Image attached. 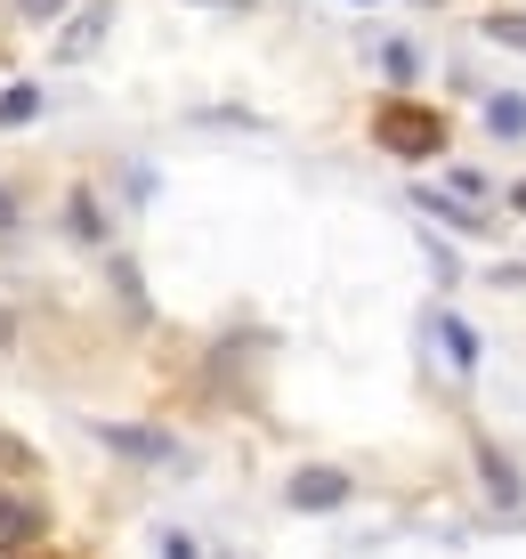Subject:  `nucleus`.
Segmentation results:
<instances>
[{"label": "nucleus", "instance_id": "nucleus-1", "mask_svg": "<svg viewBox=\"0 0 526 559\" xmlns=\"http://www.w3.org/2000/svg\"><path fill=\"white\" fill-rule=\"evenodd\" d=\"M373 139H381L388 154H405V163H430V154H445V114L414 106V98H388V106L373 114Z\"/></svg>", "mask_w": 526, "mask_h": 559}, {"label": "nucleus", "instance_id": "nucleus-2", "mask_svg": "<svg viewBox=\"0 0 526 559\" xmlns=\"http://www.w3.org/2000/svg\"><path fill=\"white\" fill-rule=\"evenodd\" d=\"M49 535V511L25 503V495H0V551L9 559H33V544Z\"/></svg>", "mask_w": 526, "mask_h": 559}, {"label": "nucleus", "instance_id": "nucleus-3", "mask_svg": "<svg viewBox=\"0 0 526 559\" xmlns=\"http://www.w3.org/2000/svg\"><path fill=\"white\" fill-rule=\"evenodd\" d=\"M348 495H357V487H348V471H291L284 503H291V511H340Z\"/></svg>", "mask_w": 526, "mask_h": 559}, {"label": "nucleus", "instance_id": "nucleus-4", "mask_svg": "<svg viewBox=\"0 0 526 559\" xmlns=\"http://www.w3.org/2000/svg\"><path fill=\"white\" fill-rule=\"evenodd\" d=\"M97 447H113L122 462H170V438L146 421H97Z\"/></svg>", "mask_w": 526, "mask_h": 559}, {"label": "nucleus", "instance_id": "nucleus-5", "mask_svg": "<svg viewBox=\"0 0 526 559\" xmlns=\"http://www.w3.org/2000/svg\"><path fill=\"white\" fill-rule=\"evenodd\" d=\"M106 25H113V0H89V9H73V25L57 33V57H65V66H82V57L106 41Z\"/></svg>", "mask_w": 526, "mask_h": 559}, {"label": "nucleus", "instance_id": "nucleus-6", "mask_svg": "<svg viewBox=\"0 0 526 559\" xmlns=\"http://www.w3.org/2000/svg\"><path fill=\"white\" fill-rule=\"evenodd\" d=\"M106 276H113V293H122V308H130V324H146L154 308H146V284H139V267H130L122 252H106Z\"/></svg>", "mask_w": 526, "mask_h": 559}, {"label": "nucleus", "instance_id": "nucleus-7", "mask_svg": "<svg viewBox=\"0 0 526 559\" xmlns=\"http://www.w3.org/2000/svg\"><path fill=\"white\" fill-rule=\"evenodd\" d=\"M486 130H494V139H526V98L518 90H494V98H486Z\"/></svg>", "mask_w": 526, "mask_h": 559}, {"label": "nucleus", "instance_id": "nucleus-8", "mask_svg": "<svg viewBox=\"0 0 526 559\" xmlns=\"http://www.w3.org/2000/svg\"><path fill=\"white\" fill-rule=\"evenodd\" d=\"M478 478H486V487H494V503H511L518 511V471H511V462H502V447H478Z\"/></svg>", "mask_w": 526, "mask_h": 559}, {"label": "nucleus", "instance_id": "nucleus-9", "mask_svg": "<svg viewBox=\"0 0 526 559\" xmlns=\"http://www.w3.org/2000/svg\"><path fill=\"white\" fill-rule=\"evenodd\" d=\"M414 203L430 211V219H445V227H486V211H478V203H462V195H438V187H421Z\"/></svg>", "mask_w": 526, "mask_h": 559}, {"label": "nucleus", "instance_id": "nucleus-10", "mask_svg": "<svg viewBox=\"0 0 526 559\" xmlns=\"http://www.w3.org/2000/svg\"><path fill=\"white\" fill-rule=\"evenodd\" d=\"M33 114H41V90H33V82H9V90H0V130H25Z\"/></svg>", "mask_w": 526, "mask_h": 559}, {"label": "nucleus", "instance_id": "nucleus-11", "mask_svg": "<svg viewBox=\"0 0 526 559\" xmlns=\"http://www.w3.org/2000/svg\"><path fill=\"white\" fill-rule=\"evenodd\" d=\"M438 341H445V357H454L462 373L478 365V341H470V324H462V317H438Z\"/></svg>", "mask_w": 526, "mask_h": 559}, {"label": "nucleus", "instance_id": "nucleus-12", "mask_svg": "<svg viewBox=\"0 0 526 559\" xmlns=\"http://www.w3.org/2000/svg\"><path fill=\"white\" fill-rule=\"evenodd\" d=\"M486 41H502V49H526V16H518V9H494V16H486Z\"/></svg>", "mask_w": 526, "mask_h": 559}, {"label": "nucleus", "instance_id": "nucleus-13", "mask_svg": "<svg viewBox=\"0 0 526 559\" xmlns=\"http://www.w3.org/2000/svg\"><path fill=\"white\" fill-rule=\"evenodd\" d=\"M381 66H388V82H414V73H421V57L405 49V41H388V49H381Z\"/></svg>", "mask_w": 526, "mask_h": 559}, {"label": "nucleus", "instance_id": "nucleus-14", "mask_svg": "<svg viewBox=\"0 0 526 559\" xmlns=\"http://www.w3.org/2000/svg\"><path fill=\"white\" fill-rule=\"evenodd\" d=\"M73 236H82V243L106 236V227H97V211H89V195H73Z\"/></svg>", "mask_w": 526, "mask_h": 559}, {"label": "nucleus", "instance_id": "nucleus-15", "mask_svg": "<svg viewBox=\"0 0 526 559\" xmlns=\"http://www.w3.org/2000/svg\"><path fill=\"white\" fill-rule=\"evenodd\" d=\"M445 187H454L462 203H478V211H486V179H478V170H454V179H445Z\"/></svg>", "mask_w": 526, "mask_h": 559}, {"label": "nucleus", "instance_id": "nucleus-16", "mask_svg": "<svg viewBox=\"0 0 526 559\" xmlns=\"http://www.w3.org/2000/svg\"><path fill=\"white\" fill-rule=\"evenodd\" d=\"M16 219H25V203H16V187H0V236H9Z\"/></svg>", "mask_w": 526, "mask_h": 559}, {"label": "nucleus", "instance_id": "nucleus-17", "mask_svg": "<svg viewBox=\"0 0 526 559\" xmlns=\"http://www.w3.org/2000/svg\"><path fill=\"white\" fill-rule=\"evenodd\" d=\"M16 9H25V16H33V25H49V16H57V9H65V0H16Z\"/></svg>", "mask_w": 526, "mask_h": 559}, {"label": "nucleus", "instance_id": "nucleus-18", "mask_svg": "<svg viewBox=\"0 0 526 559\" xmlns=\"http://www.w3.org/2000/svg\"><path fill=\"white\" fill-rule=\"evenodd\" d=\"M163 559H194V544H187V535H179V527H170V535H163Z\"/></svg>", "mask_w": 526, "mask_h": 559}, {"label": "nucleus", "instance_id": "nucleus-19", "mask_svg": "<svg viewBox=\"0 0 526 559\" xmlns=\"http://www.w3.org/2000/svg\"><path fill=\"white\" fill-rule=\"evenodd\" d=\"M511 203H518V211H526V187H511Z\"/></svg>", "mask_w": 526, "mask_h": 559}, {"label": "nucleus", "instance_id": "nucleus-20", "mask_svg": "<svg viewBox=\"0 0 526 559\" xmlns=\"http://www.w3.org/2000/svg\"><path fill=\"white\" fill-rule=\"evenodd\" d=\"M211 9H243V0H211Z\"/></svg>", "mask_w": 526, "mask_h": 559}, {"label": "nucleus", "instance_id": "nucleus-21", "mask_svg": "<svg viewBox=\"0 0 526 559\" xmlns=\"http://www.w3.org/2000/svg\"><path fill=\"white\" fill-rule=\"evenodd\" d=\"M421 9H438V0H421Z\"/></svg>", "mask_w": 526, "mask_h": 559}, {"label": "nucleus", "instance_id": "nucleus-22", "mask_svg": "<svg viewBox=\"0 0 526 559\" xmlns=\"http://www.w3.org/2000/svg\"><path fill=\"white\" fill-rule=\"evenodd\" d=\"M357 9H364V0H357Z\"/></svg>", "mask_w": 526, "mask_h": 559}]
</instances>
